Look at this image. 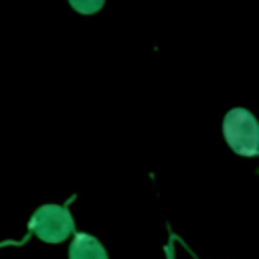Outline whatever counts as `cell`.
<instances>
[{"label": "cell", "mask_w": 259, "mask_h": 259, "mask_svg": "<svg viewBox=\"0 0 259 259\" xmlns=\"http://www.w3.org/2000/svg\"><path fill=\"white\" fill-rule=\"evenodd\" d=\"M69 4L81 14H95L103 8L105 0H69Z\"/></svg>", "instance_id": "cell-4"}, {"label": "cell", "mask_w": 259, "mask_h": 259, "mask_svg": "<svg viewBox=\"0 0 259 259\" xmlns=\"http://www.w3.org/2000/svg\"><path fill=\"white\" fill-rule=\"evenodd\" d=\"M73 217L67 206L61 204H42L28 221V233H34L42 243L49 245L63 243L73 233Z\"/></svg>", "instance_id": "cell-2"}, {"label": "cell", "mask_w": 259, "mask_h": 259, "mask_svg": "<svg viewBox=\"0 0 259 259\" xmlns=\"http://www.w3.org/2000/svg\"><path fill=\"white\" fill-rule=\"evenodd\" d=\"M166 257L168 259H174V249H172V243L166 245Z\"/></svg>", "instance_id": "cell-5"}, {"label": "cell", "mask_w": 259, "mask_h": 259, "mask_svg": "<svg viewBox=\"0 0 259 259\" xmlns=\"http://www.w3.org/2000/svg\"><path fill=\"white\" fill-rule=\"evenodd\" d=\"M69 259H107V251L99 239L87 233H77L69 247Z\"/></svg>", "instance_id": "cell-3"}, {"label": "cell", "mask_w": 259, "mask_h": 259, "mask_svg": "<svg viewBox=\"0 0 259 259\" xmlns=\"http://www.w3.org/2000/svg\"><path fill=\"white\" fill-rule=\"evenodd\" d=\"M223 136L233 152L255 156L259 150V127L255 117L245 107H233L223 119Z\"/></svg>", "instance_id": "cell-1"}]
</instances>
